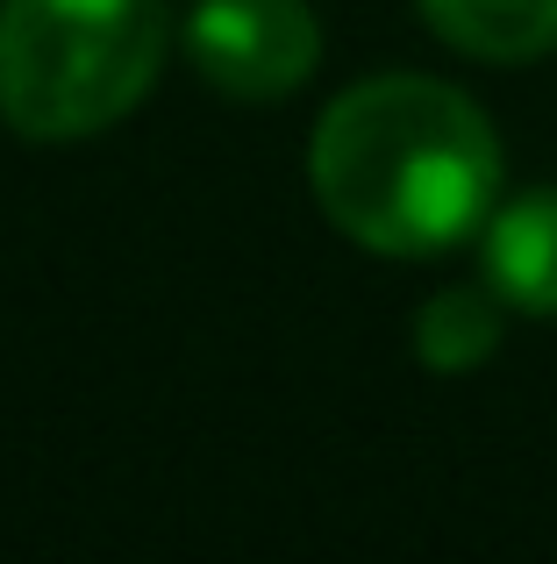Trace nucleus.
Segmentation results:
<instances>
[{
    "label": "nucleus",
    "mask_w": 557,
    "mask_h": 564,
    "mask_svg": "<svg viewBox=\"0 0 557 564\" xmlns=\"http://www.w3.org/2000/svg\"><path fill=\"white\" fill-rule=\"evenodd\" d=\"M307 186L350 243L379 258H436L487 229L501 193V137L458 86L379 72L321 108Z\"/></svg>",
    "instance_id": "f257e3e1"
},
{
    "label": "nucleus",
    "mask_w": 557,
    "mask_h": 564,
    "mask_svg": "<svg viewBox=\"0 0 557 564\" xmlns=\"http://www.w3.org/2000/svg\"><path fill=\"white\" fill-rule=\"evenodd\" d=\"M165 0H0V122L79 143L143 108L165 72Z\"/></svg>",
    "instance_id": "f03ea898"
},
{
    "label": "nucleus",
    "mask_w": 557,
    "mask_h": 564,
    "mask_svg": "<svg viewBox=\"0 0 557 564\" xmlns=\"http://www.w3.org/2000/svg\"><path fill=\"white\" fill-rule=\"evenodd\" d=\"M487 286L522 315H557V186L487 215Z\"/></svg>",
    "instance_id": "20e7f679"
},
{
    "label": "nucleus",
    "mask_w": 557,
    "mask_h": 564,
    "mask_svg": "<svg viewBox=\"0 0 557 564\" xmlns=\"http://www.w3.org/2000/svg\"><path fill=\"white\" fill-rule=\"evenodd\" d=\"M186 57L229 100H286L307 86L321 57V29L307 0H194L186 14Z\"/></svg>",
    "instance_id": "7ed1b4c3"
},
{
    "label": "nucleus",
    "mask_w": 557,
    "mask_h": 564,
    "mask_svg": "<svg viewBox=\"0 0 557 564\" xmlns=\"http://www.w3.org/2000/svg\"><path fill=\"white\" fill-rule=\"evenodd\" d=\"M422 22L465 57L536 65L557 51V0H415Z\"/></svg>",
    "instance_id": "39448f33"
},
{
    "label": "nucleus",
    "mask_w": 557,
    "mask_h": 564,
    "mask_svg": "<svg viewBox=\"0 0 557 564\" xmlns=\"http://www.w3.org/2000/svg\"><path fill=\"white\" fill-rule=\"evenodd\" d=\"M501 350V293L493 286H444L415 315V358L429 372H472Z\"/></svg>",
    "instance_id": "423d86ee"
}]
</instances>
